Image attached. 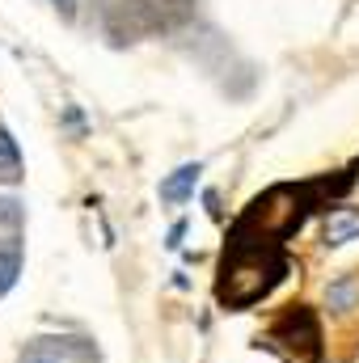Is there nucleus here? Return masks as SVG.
Listing matches in <instances>:
<instances>
[{
	"label": "nucleus",
	"instance_id": "obj_8",
	"mask_svg": "<svg viewBox=\"0 0 359 363\" xmlns=\"http://www.w3.org/2000/svg\"><path fill=\"white\" fill-rule=\"evenodd\" d=\"M60 4H64V0H60Z\"/></svg>",
	"mask_w": 359,
	"mask_h": 363
},
{
	"label": "nucleus",
	"instance_id": "obj_3",
	"mask_svg": "<svg viewBox=\"0 0 359 363\" xmlns=\"http://www.w3.org/2000/svg\"><path fill=\"white\" fill-rule=\"evenodd\" d=\"M0 178L4 182L21 178V157H17V144H13V135L4 127H0Z\"/></svg>",
	"mask_w": 359,
	"mask_h": 363
},
{
	"label": "nucleus",
	"instance_id": "obj_4",
	"mask_svg": "<svg viewBox=\"0 0 359 363\" xmlns=\"http://www.w3.org/2000/svg\"><path fill=\"white\" fill-rule=\"evenodd\" d=\"M17 271H21V258H17L13 250H9V254H0V296L17 283Z\"/></svg>",
	"mask_w": 359,
	"mask_h": 363
},
{
	"label": "nucleus",
	"instance_id": "obj_7",
	"mask_svg": "<svg viewBox=\"0 0 359 363\" xmlns=\"http://www.w3.org/2000/svg\"><path fill=\"white\" fill-rule=\"evenodd\" d=\"M26 363H51V359H26Z\"/></svg>",
	"mask_w": 359,
	"mask_h": 363
},
{
	"label": "nucleus",
	"instance_id": "obj_2",
	"mask_svg": "<svg viewBox=\"0 0 359 363\" xmlns=\"http://www.w3.org/2000/svg\"><path fill=\"white\" fill-rule=\"evenodd\" d=\"M199 165H182V169H174L170 178L161 182V199L165 203H182V199H190V190H194V182H199Z\"/></svg>",
	"mask_w": 359,
	"mask_h": 363
},
{
	"label": "nucleus",
	"instance_id": "obj_5",
	"mask_svg": "<svg viewBox=\"0 0 359 363\" xmlns=\"http://www.w3.org/2000/svg\"><path fill=\"white\" fill-rule=\"evenodd\" d=\"M351 300H355V283H334V287H330V304H334L338 313H347Z\"/></svg>",
	"mask_w": 359,
	"mask_h": 363
},
{
	"label": "nucleus",
	"instance_id": "obj_1",
	"mask_svg": "<svg viewBox=\"0 0 359 363\" xmlns=\"http://www.w3.org/2000/svg\"><path fill=\"white\" fill-rule=\"evenodd\" d=\"M355 237H359V211H347V207L330 211V220H326V245H347Z\"/></svg>",
	"mask_w": 359,
	"mask_h": 363
},
{
	"label": "nucleus",
	"instance_id": "obj_6",
	"mask_svg": "<svg viewBox=\"0 0 359 363\" xmlns=\"http://www.w3.org/2000/svg\"><path fill=\"white\" fill-rule=\"evenodd\" d=\"M182 233H186V228H182V224H174V233H170V250H178V245H182Z\"/></svg>",
	"mask_w": 359,
	"mask_h": 363
}]
</instances>
